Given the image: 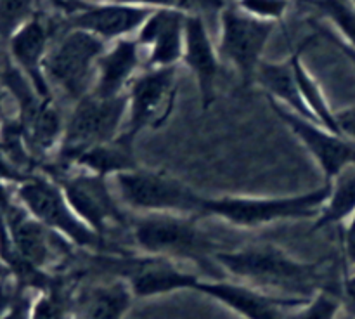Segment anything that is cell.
I'll return each instance as SVG.
<instances>
[{
  "mask_svg": "<svg viewBox=\"0 0 355 319\" xmlns=\"http://www.w3.org/2000/svg\"><path fill=\"white\" fill-rule=\"evenodd\" d=\"M217 264L224 274L281 297L311 298L331 284L328 260L304 262L272 243L236 250H218Z\"/></svg>",
  "mask_w": 355,
  "mask_h": 319,
  "instance_id": "1",
  "label": "cell"
},
{
  "mask_svg": "<svg viewBox=\"0 0 355 319\" xmlns=\"http://www.w3.org/2000/svg\"><path fill=\"white\" fill-rule=\"evenodd\" d=\"M130 236L144 255L173 262H191L208 274L207 279H224L217 264L218 245L201 229L200 217L175 214H148L132 217Z\"/></svg>",
  "mask_w": 355,
  "mask_h": 319,
  "instance_id": "2",
  "label": "cell"
},
{
  "mask_svg": "<svg viewBox=\"0 0 355 319\" xmlns=\"http://www.w3.org/2000/svg\"><path fill=\"white\" fill-rule=\"evenodd\" d=\"M328 196L329 182L286 196H207L205 217H217L232 227L257 229L283 221L318 218Z\"/></svg>",
  "mask_w": 355,
  "mask_h": 319,
  "instance_id": "3",
  "label": "cell"
},
{
  "mask_svg": "<svg viewBox=\"0 0 355 319\" xmlns=\"http://www.w3.org/2000/svg\"><path fill=\"white\" fill-rule=\"evenodd\" d=\"M118 200L128 212L137 215L175 214L205 217V198L166 172L144 166L120 173L111 179Z\"/></svg>",
  "mask_w": 355,
  "mask_h": 319,
  "instance_id": "4",
  "label": "cell"
},
{
  "mask_svg": "<svg viewBox=\"0 0 355 319\" xmlns=\"http://www.w3.org/2000/svg\"><path fill=\"white\" fill-rule=\"evenodd\" d=\"M127 94L99 97L87 94L75 103L64 121L62 141L58 149V166L69 169L80 155L116 137L127 123Z\"/></svg>",
  "mask_w": 355,
  "mask_h": 319,
  "instance_id": "5",
  "label": "cell"
},
{
  "mask_svg": "<svg viewBox=\"0 0 355 319\" xmlns=\"http://www.w3.org/2000/svg\"><path fill=\"white\" fill-rule=\"evenodd\" d=\"M51 175L61 186L75 214L97 234L106 238L111 227L130 229L132 217L118 200L111 179L76 166H55Z\"/></svg>",
  "mask_w": 355,
  "mask_h": 319,
  "instance_id": "6",
  "label": "cell"
},
{
  "mask_svg": "<svg viewBox=\"0 0 355 319\" xmlns=\"http://www.w3.org/2000/svg\"><path fill=\"white\" fill-rule=\"evenodd\" d=\"M19 198L38 222L54 231L71 246L87 253H118L107 239L89 227L66 200L61 186L49 177H31L19 187Z\"/></svg>",
  "mask_w": 355,
  "mask_h": 319,
  "instance_id": "7",
  "label": "cell"
},
{
  "mask_svg": "<svg viewBox=\"0 0 355 319\" xmlns=\"http://www.w3.org/2000/svg\"><path fill=\"white\" fill-rule=\"evenodd\" d=\"M101 260V267L111 277H121L128 283L135 298H151L175 291H194L196 273L184 269L179 262L153 255L128 257L125 253H92Z\"/></svg>",
  "mask_w": 355,
  "mask_h": 319,
  "instance_id": "8",
  "label": "cell"
},
{
  "mask_svg": "<svg viewBox=\"0 0 355 319\" xmlns=\"http://www.w3.org/2000/svg\"><path fill=\"white\" fill-rule=\"evenodd\" d=\"M103 54L104 40L87 31L71 30L47 55L45 71L66 99L78 103L92 90Z\"/></svg>",
  "mask_w": 355,
  "mask_h": 319,
  "instance_id": "9",
  "label": "cell"
},
{
  "mask_svg": "<svg viewBox=\"0 0 355 319\" xmlns=\"http://www.w3.org/2000/svg\"><path fill=\"white\" fill-rule=\"evenodd\" d=\"M179 96L175 66L149 68L134 78L127 90L125 130L139 135L142 130H158L172 117Z\"/></svg>",
  "mask_w": 355,
  "mask_h": 319,
  "instance_id": "10",
  "label": "cell"
},
{
  "mask_svg": "<svg viewBox=\"0 0 355 319\" xmlns=\"http://www.w3.org/2000/svg\"><path fill=\"white\" fill-rule=\"evenodd\" d=\"M274 114L288 127V130L311 153L324 175V182H331L340 172L355 165V144L342 134L329 130L324 125L300 117L281 104L269 99Z\"/></svg>",
  "mask_w": 355,
  "mask_h": 319,
  "instance_id": "11",
  "label": "cell"
},
{
  "mask_svg": "<svg viewBox=\"0 0 355 319\" xmlns=\"http://www.w3.org/2000/svg\"><path fill=\"white\" fill-rule=\"evenodd\" d=\"M272 30V21L253 17L241 9L227 7L222 12L220 54L238 69L245 85L255 82L260 58Z\"/></svg>",
  "mask_w": 355,
  "mask_h": 319,
  "instance_id": "12",
  "label": "cell"
},
{
  "mask_svg": "<svg viewBox=\"0 0 355 319\" xmlns=\"http://www.w3.org/2000/svg\"><path fill=\"white\" fill-rule=\"evenodd\" d=\"M194 291L214 298L238 314L243 319H288L293 309L304 305L309 298L281 297L260 288L250 286L241 281L231 279H203L194 286Z\"/></svg>",
  "mask_w": 355,
  "mask_h": 319,
  "instance_id": "13",
  "label": "cell"
},
{
  "mask_svg": "<svg viewBox=\"0 0 355 319\" xmlns=\"http://www.w3.org/2000/svg\"><path fill=\"white\" fill-rule=\"evenodd\" d=\"M186 16L177 9H158L149 14L139 33V45L149 47V68L175 66L184 54Z\"/></svg>",
  "mask_w": 355,
  "mask_h": 319,
  "instance_id": "14",
  "label": "cell"
},
{
  "mask_svg": "<svg viewBox=\"0 0 355 319\" xmlns=\"http://www.w3.org/2000/svg\"><path fill=\"white\" fill-rule=\"evenodd\" d=\"M151 10L146 7L128 3H107V6H76L75 12L68 19L71 30H82L99 37L118 38L142 26Z\"/></svg>",
  "mask_w": 355,
  "mask_h": 319,
  "instance_id": "15",
  "label": "cell"
},
{
  "mask_svg": "<svg viewBox=\"0 0 355 319\" xmlns=\"http://www.w3.org/2000/svg\"><path fill=\"white\" fill-rule=\"evenodd\" d=\"M182 58L198 82L201 107L208 111L217 97L218 59L201 17H186Z\"/></svg>",
  "mask_w": 355,
  "mask_h": 319,
  "instance_id": "16",
  "label": "cell"
},
{
  "mask_svg": "<svg viewBox=\"0 0 355 319\" xmlns=\"http://www.w3.org/2000/svg\"><path fill=\"white\" fill-rule=\"evenodd\" d=\"M7 222L10 229V239L19 252V255L37 269L55 260V257L66 252V241L54 231L45 227L37 218H28L17 208H7Z\"/></svg>",
  "mask_w": 355,
  "mask_h": 319,
  "instance_id": "17",
  "label": "cell"
},
{
  "mask_svg": "<svg viewBox=\"0 0 355 319\" xmlns=\"http://www.w3.org/2000/svg\"><path fill=\"white\" fill-rule=\"evenodd\" d=\"M134 293L121 277H110L76 293L73 319H123L130 311Z\"/></svg>",
  "mask_w": 355,
  "mask_h": 319,
  "instance_id": "18",
  "label": "cell"
},
{
  "mask_svg": "<svg viewBox=\"0 0 355 319\" xmlns=\"http://www.w3.org/2000/svg\"><path fill=\"white\" fill-rule=\"evenodd\" d=\"M139 42L120 40L104 52L97 62L96 80L90 92L99 97L125 96L139 68Z\"/></svg>",
  "mask_w": 355,
  "mask_h": 319,
  "instance_id": "19",
  "label": "cell"
},
{
  "mask_svg": "<svg viewBox=\"0 0 355 319\" xmlns=\"http://www.w3.org/2000/svg\"><path fill=\"white\" fill-rule=\"evenodd\" d=\"M135 139L137 135L123 128L114 139L80 155L73 166L107 177V179H113L120 173L132 172L141 166L137 153H135Z\"/></svg>",
  "mask_w": 355,
  "mask_h": 319,
  "instance_id": "20",
  "label": "cell"
},
{
  "mask_svg": "<svg viewBox=\"0 0 355 319\" xmlns=\"http://www.w3.org/2000/svg\"><path fill=\"white\" fill-rule=\"evenodd\" d=\"M255 82L266 90L267 99L281 104L300 117L314 120L298 89L293 58H290V61L286 62H260L255 73Z\"/></svg>",
  "mask_w": 355,
  "mask_h": 319,
  "instance_id": "21",
  "label": "cell"
},
{
  "mask_svg": "<svg viewBox=\"0 0 355 319\" xmlns=\"http://www.w3.org/2000/svg\"><path fill=\"white\" fill-rule=\"evenodd\" d=\"M47 28L42 21L33 19L24 24L16 37L12 38V54L21 66L26 69L33 82L35 92L44 99H51L49 96V85L44 73L40 69L42 58H44L45 47H47Z\"/></svg>",
  "mask_w": 355,
  "mask_h": 319,
  "instance_id": "22",
  "label": "cell"
},
{
  "mask_svg": "<svg viewBox=\"0 0 355 319\" xmlns=\"http://www.w3.org/2000/svg\"><path fill=\"white\" fill-rule=\"evenodd\" d=\"M355 214V165L340 172L329 182V196L314 222V231L343 225Z\"/></svg>",
  "mask_w": 355,
  "mask_h": 319,
  "instance_id": "23",
  "label": "cell"
},
{
  "mask_svg": "<svg viewBox=\"0 0 355 319\" xmlns=\"http://www.w3.org/2000/svg\"><path fill=\"white\" fill-rule=\"evenodd\" d=\"M44 293L31 304V319H73L76 291L75 284L55 276Z\"/></svg>",
  "mask_w": 355,
  "mask_h": 319,
  "instance_id": "24",
  "label": "cell"
},
{
  "mask_svg": "<svg viewBox=\"0 0 355 319\" xmlns=\"http://www.w3.org/2000/svg\"><path fill=\"white\" fill-rule=\"evenodd\" d=\"M291 58H293V68H295V76H297V82H298V89H300L302 97H304L305 104H307V110L311 111L312 118H314L318 123L324 125L326 128H329V130L340 134L338 125H336L335 111L331 110L324 92H322L319 83L314 80V76H312L311 73L305 69V66L302 64L300 52H297V54L291 55Z\"/></svg>",
  "mask_w": 355,
  "mask_h": 319,
  "instance_id": "25",
  "label": "cell"
},
{
  "mask_svg": "<svg viewBox=\"0 0 355 319\" xmlns=\"http://www.w3.org/2000/svg\"><path fill=\"white\" fill-rule=\"evenodd\" d=\"M342 307V288H322L304 305L293 309L288 319H336Z\"/></svg>",
  "mask_w": 355,
  "mask_h": 319,
  "instance_id": "26",
  "label": "cell"
},
{
  "mask_svg": "<svg viewBox=\"0 0 355 319\" xmlns=\"http://www.w3.org/2000/svg\"><path fill=\"white\" fill-rule=\"evenodd\" d=\"M312 6L318 7L322 14L329 17L343 37L349 40V45L355 49V9L347 0H312Z\"/></svg>",
  "mask_w": 355,
  "mask_h": 319,
  "instance_id": "27",
  "label": "cell"
},
{
  "mask_svg": "<svg viewBox=\"0 0 355 319\" xmlns=\"http://www.w3.org/2000/svg\"><path fill=\"white\" fill-rule=\"evenodd\" d=\"M243 12L259 19L269 21L283 16L288 9V0H239Z\"/></svg>",
  "mask_w": 355,
  "mask_h": 319,
  "instance_id": "28",
  "label": "cell"
},
{
  "mask_svg": "<svg viewBox=\"0 0 355 319\" xmlns=\"http://www.w3.org/2000/svg\"><path fill=\"white\" fill-rule=\"evenodd\" d=\"M30 7L31 0H0V31L12 30L30 12Z\"/></svg>",
  "mask_w": 355,
  "mask_h": 319,
  "instance_id": "29",
  "label": "cell"
},
{
  "mask_svg": "<svg viewBox=\"0 0 355 319\" xmlns=\"http://www.w3.org/2000/svg\"><path fill=\"white\" fill-rule=\"evenodd\" d=\"M340 245H342L345 262L355 267V214L343 224L342 231H340Z\"/></svg>",
  "mask_w": 355,
  "mask_h": 319,
  "instance_id": "30",
  "label": "cell"
},
{
  "mask_svg": "<svg viewBox=\"0 0 355 319\" xmlns=\"http://www.w3.org/2000/svg\"><path fill=\"white\" fill-rule=\"evenodd\" d=\"M336 125H338V132L352 141L355 144V106L345 107V110L335 111Z\"/></svg>",
  "mask_w": 355,
  "mask_h": 319,
  "instance_id": "31",
  "label": "cell"
},
{
  "mask_svg": "<svg viewBox=\"0 0 355 319\" xmlns=\"http://www.w3.org/2000/svg\"><path fill=\"white\" fill-rule=\"evenodd\" d=\"M2 319H31V302L24 295L14 298Z\"/></svg>",
  "mask_w": 355,
  "mask_h": 319,
  "instance_id": "32",
  "label": "cell"
},
{
  "mask_svg": "<svg viewBox=\"0 0 355 319\" xmlns=\"http://www.w3.org/2000/svg\"><path fill=\"white\" fill-rule=\"evenodd\" d=\"M342 302L343 307L355 316V273L345 274L342 281Z\"/></svg>",
  "mask_w": 355,
  "mask_h": 319,
  "instance_id": "33",
  "label": "cell"
},
{
  "mask_svg": "<svg viewBox=\"0 0 355 319\" xmlns=\"http://www.w3.org/2000/svg\"><path fill=\"white\" fill-rule=\"evenodd\" d=\"M121 3L128 6H156L162 9H175V7H186L187 0H120Z\"/></svg>",
  "mask_w": 355,
  "mask_h": 319,
  "instance_id": "34",
  "label": "cell"
},
{
  "mask_svg": "<svg viewBox=\"0 0 355 319\" xmlns=\"http://www.w3.org/2000/svg\"><path fill=\"white\" fill-rule=\"evenodd\" d=\"M321 33L324 35V37L328 38L329 42H333V44H335L336 47H338L340 51H342L343 54H345L347 58H349L350 61H352V64H354V68H355V49L352 47V45H349V44H343V42L340 40V38H336L335 35H331V33H329V31L322 30V28H321Z\"/></svg>",
  "mask_w": 355,
  "mask_h": 319,
  "instance_id": "35",
  "label": "cell"
},
{
  "mask_svg": "<svg viewBox=\"0 0 355 319\" xmlns=\"http://www.w3.org/2000/svg\"><path fill=\"white\" fill-rule=\"evenodd\" d=\"M304 2H309V3H311V2H312V0H304Z\"/></svg>",
  "mask_w": 355,
  "mask_h": 319,
  "instance_id": "36",
  "label": "cell"
}]
</instances>
